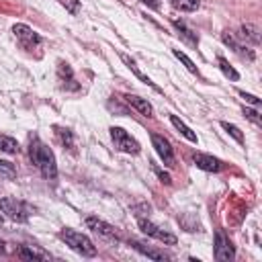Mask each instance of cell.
<instances>
[{
    "mask_svg": "<svg viewBox=\"0 0 262 262\" xmlns=\"http://www.w3.org/2000/svg\"><path fill=\"white\" fill-rule=\"evenodd\" d=\"M29 158L31 162L35 164V168L41 172L43 178L47 180H53L57 176V164H55V156L53 151L35 135L29 143Z\"/></svg>",
    "mask_w": 262,
    "mask_h": 262,
    "instance_id": "obj_1",
    "label": "cell"
},
{
    "mask_svg": "<svg viewBox=\"0 0 262 262\" xmlns=\"http://www.w3.org/2000/svg\"><path fill=\"white\" fill-rule=\"evenodd\" d=\"M59 237H61L74 252H78V254H82V256H86V258L96 256V246L92 244V239H90L88 235H84V233H80V231H76V229L66 227V229L59 231Z\"/></svg>",
    "mask_w": 262,
    "mask_h": 262,
    "instance_id": "obj_2",
    "label": "cell"
},
{
    "mask_svg": "<svg viewBox=\"0 0 262 262\" xmlns=\"http://www.w3.org/2000/svg\"><path fill=\"white\" fill-rule=\"evenodd\" d=\"M0 213H4V215H6L8 219H12V221L23 223V221L29 219V215H31V207H29L27 203L18 201V199L4 196V199H0Z\"/></svg>",
    "mask_w": 262,
    "mask_h": 262,
    "instance_id": "obj_3",
    "label": "cell"
},
{
    "mask_svg": "<svg viewBox=\"0 0 262 262\" xmlns=\"http://www.w3.org/2000/svg\"><path fill=\"white\" fill-rule=\"evenodd\" d=\"M111 139L115 143V147L119 151H125V154H139V143L135 141V137H131L125 129L121 127H111Z\"/></svg>",
    "mask_w": 262,
    "mask_h": 262,
    "instance_id": "obj_4",
    "label": "cell"
},
{
    "mask_svg": "<svg viewBox=\"0 0 262 262\" xmlns=\"http://www.w3.org/2000/svg\"><path fill=\"white\" fill-rule=\"evenodd\" d=\"M12 33H14L16 41H18L25 49H35L37 45H41V35H39L37 31H33L31 27L23 25V23L14 25V27H12Z\"/></svg>",
    "mask_w": 262,
    "mask_h": 262,
    "instance_id": "obj_5",
    "label": "cell"
},
{
    "mask_svg": "<svg viewBox=\"0 0 262 262\" xmlns=\"http://www.w3.org/2000/svg\"><path fill=\"white\" fill-rule=\"evenodd\" d=\"M151 145H154L156 154L160 156V160L164 162V166L172 168V166L176 164V160H174V151H172V145H170V141H168L164 135L151 133Z\"/></svg>",
    "mask_w": 262,
    "mask_h": 262,
    "instance_id": "obj_6",
    "label": "cell"
},
{
    "mask_svg": "<svg viewBox=\"0 0 262 262\" xmlns=\"http://www.w3.org/2000/svg\"><path fill=\"white\" fill-rule=\"evenodd\" d=\"M139 227H141V231H143L145 235H149V237H154V239H158V242H162V244H168V246H174V244H176V235H174V233H168L166 229L158 227L156 223H151V221H147V219H141V217H139Z\"/></svg>",
    "mask_w": 262,
    "mask_h": 262,
    "instance_id": "obj_7",
    "label": "cell"
},
{
    "mask_svg": "<svg viewBox=\"0 0 262 262\" xmlns=\"http://www.w3.org/2000/svg\"><path fill=\"white\" fill-rule=\"evenodd\" d=\"M233 256H235V250H233L229 237L219 229L215 233V258L219 262H229V260H233Z\"/></svg>",
    "mask_w": 262,
    "mask_h": 262,
    "instance_id": "obj_8",
    "label": "cell"
},
{
    "mask_svg": "<svg viewBox=\"0 0 262 262\" xmlns=\"http://www.w3.org/2000/svg\"><path fill=\"white\" fill-rule=\"evenodd\" d=\"M221 39H223V43L227 45V47H231L239 57H244V59H248V61H252L254 59V51L248 47V45H244L233 33H229V31H225L223 35H221Z\"/></svg>",
    "mask_w": 262,
    "mask_h": 262,
    "instance_id": "obj_9",
    "label": "cell"
},
{
    "mask_svg": "<svg viewBox=\"0 0 262 262\" xmlns=\"http://www.w3.org/2000/svg\"><path fill=\"white\" fill-rule=\"evenodd\" d=\"M86 225H88V229H92L94 233H98V235H102V237H106V239H117L115 227H113L111 223H106V221L94 217V215L86 217Z\"/></svg>",
    "mask_w": 262,
    "mask_h": 262,
    "instance_id": "obj_10",
    "label": "cell"
},
{
    "mask_svg": "<svg viewBox=\"0 0 262 262\" xmlns=\"http://www.w3.org/2000/svg\"><path fill=\"white\" fill-rule=\"evenodd\" d=\"M123 100H125L131 108H135L139 115H143V117H154V106H151L145 98L135 96V94H125V96H123Z\"/></svg>",
    "mask_w": 262,
    "mask_h": 262,
    "instance_id": "obj_11",
    "label": "cell"
},
{
    "mask_svg": "<svg viewBox=\"0 0 262 262\" xmlns=\"http://www.w3.org/2000/svg\"><path fill=\"white\" fill-rule=\"evenodd\" d=\"M57 78H59V82H61V88H66V90H78L80 88V84L76 82V78H74V74H72V68L68 66V63H59V68H57Z\"/></svg>",
    "mask_w": 262,
    "mask_h": 262,
    "instance_id": "obj_12",
    "label": "cell"
},
{
    "mask_svg": "<svg viewBox=\"0 0 262 262\" xmlns=\"http://www.w3.org/2000/svg\"><path fill=\"white\" fill-rule=\"evenodd\" d=\"M192 158H194V164H196L201 170H207V172H219V170L223 168L221 162H219L217 158L209 156V154H194Z\"/></svg>",
    "mask_w": 262,
    "mask_h": 262,
    "instance_id": "obj_13",
    "label": "cell"
},
{
    "mask_svg": "<svg viewBox=\"0 0 262 262\" xmlns=\"http://www.w3.org/2000/svg\"><path fill=\"white\" fill-rule=\"evenodd\" d=\"M172 25L176 27V31H178V35L188 43V45H192V47H196L199 45V37H196V33L184 23V20H178V18H172Z\"/></svg>",
    "mask_w": 262,
    "mask_h": 262,
    "instance_id": "obj_14",
    "label": "cell"
},
{
    "mask_svg": "<svg viewBox=\"0 0 262 262\" xmlns=\"http://www.w3.org/2000/svg\"><path fill=\"white\" fill-rule=\"evenodd\" d=\"M121 59L125 61V66H127V68H129V70H131V72H133V74H135V76L141 80V82H145L147 86H151L154 90H158V92H160V88H158V86H156V84H154V82H151V80H149V78H147V76H145V74H143V72L137 68V63H135V61H133V59H131L127 53H121Z\"/></svg>",
    "mask_w": 262,
    "mask_h": 262,
    "instance_id": "obj_15",
    "label": "cell"
},
{
    "mask_svg": "<svg viewBox=\"0 0 262 262\" xmlns=\"http://www.w3.org/2000/svg\"><path fill=\"white\" fill-rule=\"evenodd\" d=\"M170 123H172V125H174V127L178 129V133H180L182 137H186L188 141L196 143V133H194V131H192V129H190V127H188V125H186L184 121H180V119H178L176 115H170Z\"/></svg>",
    "mask_w": 262,
    "mask_h": 262,
    "instance_id": "obj_16",
    "label": "cell"
},
{
    "mask_svg": "<svg viewBox=\"0 0 262 262\" xmlns=\"http://www.w3.org/2000/svg\"><path fill=\"white\" fill-rule=\"evenodd\" d=\"M18 256L25 258V260H45V258H49V254L37 250L35 246H23V248L18 250Z\"/></svg>",
    "mask_w": 262,
    "mask_h": 262,
    "instance_id": "obj_17",
    "label": "cell"
},
{
    "mask_svg": "<svg viewBox=\"0 0 262 262\" xmlns=\"http://www.w3.org/2000/svg\"><path fill=\"white\" fill-rule=\"evenodd\" d=\"M133 248H135L137 252H141L143 256L151 258V260H166V258H168L164 252H158V250H154V248H149V246H145V244H141V242H133Z\"/></svg>",
    "mask_w": 262,
    "mask_h": 262,
    "instance_id": "obj_18",
    "label": "cell"
},
{
    "mask_svg": "<svg viewBox=\"0 0 262 262\" xmlns=\"http://www.w3.org/2000/svg\"><path fill=\"white\" fill-rule=\"evenodd\" d=\"M170 4L180 12H194L201 6V0H170Z\"/></svg>",
    "mask_w": 262,
    "mask_h": 262,
    "instance_id": "obj_19",
    "label": "cell"
},
{
    "mask_svg": "<svg viewBox=\"0 0 262 262\" xmlns=\"http://www.w3.org/2000/svg\"><path fill=\"white\" fill-rule=\"evenodd\" d=\"M242 35H244L250 43H254V45L260 43V31H258V27H254V25H250V23L242 25Z\"/></svg>",
    "mask_w": 262,
    "mask_h": 262,
    "instance_id": "obj_20",
    "label": "cell"
},
{
    "mask_svg": "<svg viewBox=\"0 0 262 262\" xmlns=\"http://www.w3.org/2000/svg\"><path fill=\"white\" fill-rule=\"evenodd\" d=\"M0 151L4 154H16L18 151V143L14 137H8V135H0Z\"/></svg>",
    "mask_w": 262,
    "mask_h": 262,
    "instance_id": "obj_21",
    "label": "cell"
},
{
    "mask_svg": "<svg viewBox=\"0 0 262 262\" xmlns=\"http://www.w3.org/2000/svg\"><path fill=\"white\" fill-rule=\"evenodd\" d=\"M16 178V168L6 162V160H0V180H14Z\"/></svg>",
    "mask_w": 262,
    "mask_h": 262,
    "instance_id": "obj_22",
    "label": "cell"
},
{
    "mask_svg": "<svg viewBox=\"0 0 262 262\" xmlns=\"http://www.w3.org/2000/svg\"><path fill=\"white\" fill-rule=\"evenodd\" d=\"M219 68H221V72H223L227 78H231V80H239V74H237V72L229 66V61H227L225 57H221V55H219Z\"/></svg>",
    "mask_w": 262,
    "mask_h": 262,
    "instance_id": "obj_23",
    "label": "cell"
},
{
    "mask_svg": "<svg viewBox=\"0 0 262 262\" xmlns=\"http://www.w3.org/2000/svg\"><path fill=\"white\" fill-rule=\"evenodd\" d=\"M221 127H223V129H225V131H227V133H229V135H231V137H233L237 143H244V133H242V131H239L235 125H231V123L223 121V123H221Z\"/></svg>",
    "mask_w": 262,
    "mask_h": 262,
    "instance_id": "obj_24",
    "label": "cell"
},
{
    "mask_svg": "<svg viewBox=\"0 0 262 262\" xmlns=\"http://www.w3.org/2000/svg\"><path fill=\"white\" fill-rule=\"evenodd\" d=\"M174 55H176V57H178V59H180V61H182V63L186 66V70H188V72H192V74H199L196 66L192 63V59H190V57H188L186 53H182L180 49H174Z\"/></svg>",
    "mask_w": 262,
    "mask_h": 262,
    "instance_id": "obj_25",
    "label": "cell"
},
{
    "mask_svg": "<svg viewBox=\"0 0 262 262\" xmlns=\"http://www.w3.org/2000/svg\"><path fill=\"white\" fill-rule=\"evenodd\" d=\"M61 6H66V10L68 12H72V14H78L80 12V0H57Z\"/></svg>",
    "mask_w": 262,
    "mask_h": 262,
    "instance_id": "obj_26",
    "label": "cell"
},
{
    "mask_svg": "<svg viewBox=\"0 0 262 262\" xmlns=\"http://www.w3.org/2000/svg\"><path fill=\"white\" fill-rule=\"evenodd\" d=\"M244 113H246V117H248L252 123H256V125H262V117L258 115V111H254V108H244Z\"/></svg>",
    "mask_w": 262,
    "mask_h": 262,
    "instance_id": "obj_27",
    "label": "cell"
},
{
    "mask_svg": "<svg viewBox=\"0 0 262 262\" xmlns=\"http://www.w3.org/2000/svg\"><path fill=\"white\" fill-rule=\"evenodd\" d=\"M239 96H242V98H246V102H250V104H254L256 108L260 106V98H258V96H254V94H246L244 90L239 92Z\"/></svg>",
    "mask_w": 262,
    "mask_h": 262,
    "instance_id": "obj_28",
    "label": "cell"
},
{
    "mask_svg": "<svg viewBox=\"0 0 262 262\" xmlns=\"http://www.w3.org/2000/svg\"><path fill=\"white\" fill-rule=\"evenodd\" d=\"M57 133H59V137H61V141H63V143L68 141V147H72V133H70L68 129H59Z\"/></svg>",
    "mask_w": 262,
    "mask_h": 262,
    "instance_id": "obj_29",
    "label": "cell"
},
{
    "mask_svg": "<svg viewBox=\"0 0 262 262\" xmlns=\"http://www.w3.org/2000/svg\"><path fill=\"white\" fill-rule=\"evenodd\" d=\"M141 4H145L147 8H154V10H158L160 8V4H162V0H139Z\"/></svg>",
    "mask_w": 262,
    "mask_h": 262,
    "instance_id": "obj_30",
    "label": "cell"
},
{
    "mask_svg": "<svg viewBox=\"0 0 262 262\" xmlns=\"http://www.w3.org/2000/svg\"><path fill=\"white\" fill-rule=\"evenodd\" d=\"M156 174H158V176L162 178V182H166V184H170V182H172V180H170V176H168L166 172H162V170H158V168H156Z\"/></svg>",
    "mask_w": 262,
    "mask_h": 262,
    "instance_id": "obj_31",
    "label": "cell"
},
{
    "mask_svg": "<svg viewBox=\"0 0 262 262\" xmlns=\"http://www.w3.org/2000/svg\"><path fill=\"white\" fill-rule=\"evenodd\" d=\"M2 223H4V215L0 213V225H2Z\"/></svg>",
    "mask_w": 262,
    "mask_h": 262,
    "instance_id": "obj_32",
    "label": "cell"
}]
</instances>
